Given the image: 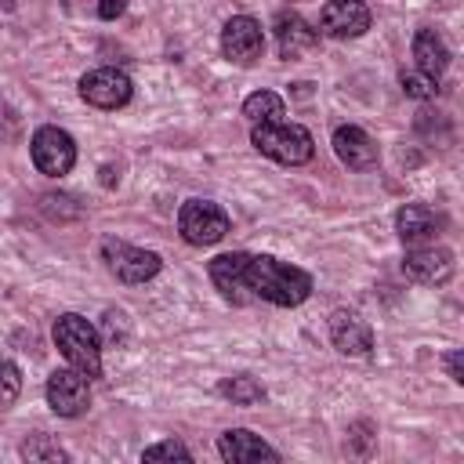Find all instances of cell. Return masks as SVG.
I'll return each mask as SVG.
<instances>
[{"label": "cell", "instance_id": "obj_1", "mask_svg": "<svg viewBox=\"0 0 464 464\" xmlns=\"http://www.w3.org/2000/svg\"><path fill=\"white\" fill-rule=\"evenodd\" d=\"M246 294L250 301H268L279 308H297L308 294H312V276L290 261L268 257V254H250L246 257V272H243Z\"/></svg>", "mask_w": 464, "mask_h": 464}, {"label": "cell", "instance_id": "obj_2", "mask_svg": "<svg viewBox=\"0 0 464 464\" xmlns=\"http://www.w3.org/2000/svg\"><path fill=\"white\" fill-rule=\"evenodd\" d=\"M250 145L276 160V163H286V167H301L312 160L315 152V141L312 134L301 127V123H286V120H276V123H254L250 130Z\"/></svg>", "mask_w": 464, "mask_h": 464}, {"label": "cell", "instance_id": "obj_3", "mask_svg": "<svg viewBox=\"0 0 464 464\" xmlns=\"http://www.w3.org/2000/svg\"><path fill=\"white\" fill-rule=\"evenodd\" d=\"M51 334H54V344L65 355L69 366L83 370L87 377H98L102 373V341H98V330L83 315H76V312L58 315Z\"/></svg>", "mask_w": 464, "mask_h": 464}, {"label": "cell", "instance_id": "obj_4", "mask_svg": "<svg viewBox=\"0 0 464 464\" xmlns=\"http://www.w3.org/2000/svg\"><path fill=\"white\" fill-rule=\"evenodd\" d=\"M178 228L181 239L192 246H214L218 239L228 236V214L214 199H188L178 210Z\"/></svg>", "mask_w": 464, "mask_h": 464}, {"label": "cell", "instance_id": "obj_5", "mask_svg": "<svg viewBox=\"0 0 464 464\" xmlns=\"http://www.w3.org/2000/svg\"><path fill=\"white\" fill-rule=\"evenodd\" d=\"M29 152H33L36 170L47 174V178H62L76 163V141H72V134L62 130V127H54V123L36 127V134L29 141Z\"/></svg>", "mask_w": 464, "mask_h": 464}, {"label": "cell", "instance_id": "obj_6", "mask_svg": "<svg viewBox=\"0 0 464 464\" xmlns=\"http://www.w3.org/2000/svg\"><path fill=\"white\" fill-rule=\"evenodd\" d=\"M102 257H105V268L120 283H130V286L152 279L160 272V265H163L156 250H141V246H130L123 239H105L102 243Z\"/></svg>", "mask_w": 464, "mask_h": 464}, {"label": "cell", "instance_id": "obj_7", "mask_svg": "<svg viewBox=\"0 0 464 464\" xmlns=\"http://www.w3.org/2000/svg\"><path fill=\"white\" fill-rule=\"evenodd\" d=\"M47 406L58 417H80V413H87V406H91V377L83 370H76V366L54 370L47 377Z\"/></svg>", "mask_w": 464, "mask_h": 464}, {"label": "cell", "instance_id": "obj_8", "mask_svg": "<svg viewBox=\"0 0 464 464\" xmlns=\"http://www.w3.org/2000/svg\"><path fill=\"white\" fill-rule=\"evenodd\" d=\"M265 51V29L250 14H236L221 29V54L236 65H254Z\"/></svg>", "mask_w": 464, "mask_h": 464}, {"label": "cell", "instance_id": "obj_9", "mask_svg": "<svg viewBox=\"0 0 464 464\" xmlns=\"http://www.w3.org/2000/svg\"><path fill=\"white\" fill-rule=\"evenodd\" d=\"M130 91H134L130 76L120 72V69H109V65L91 69V72L80 76V98L94 109H120V105L130 102Z\"/></svg>", "mask_w": 464, "mask_h": 464}, {"label": "cell", "instance_id": "obj_10", "mask_svg": "<svg viewBox=\"0 0 464 464\" xmlns=\"http://www.w3.org/2000/svg\"><path fill=\"white\" fill-rule=\"evenodd\" d=\"M457 261H453V250L450 246H435V243H417L413 250H406L402 257V272L413 279V283H424V286H439L453 276Z\"/></svg>", "mask_w": 464, "mask_h": 464}, {"label": "cell", "instance_id": "obj_11", "mask_svg": "<svg viewBox=\"0 0 464 464\" xmlns=\"http://www.w3.org/2000/svg\"><path fill=\"white\" fill-rule=\"evenodd\" d=\"M370 29V7L362 0H330L319 11V33L334 40H352Z\"/></svg>", "mask_w": 464, "mask_h": 464}, {"label": "cell", "instance_id": "obj_12", "mask_svg": "<svg viewBox=\"0 0 464 464\" xmlns=\"http://www.w3.org/2000/svg\"><path fill=\"white\" fill-rule=\"evenodd\" d=\"M246 257H250L246 250H232V254H218V257L207 265V272H210L214 286H218V290H221V297H225V301H232V304H246V301H250L246 283H243Z\"/></svg>", "mask_w": 464, "mask_h": 464}, {"label": "cell", "instance_id": "obj_13", "mask_svg": "<svg viewBox=\"0 0 464 464\" xmlns=\"http://www.w3.org/2000/svg\"><path fill=\"white\" fill-rule=\"evenodd\" d=\"M330 341L341 355H366L373 348V330L355 312L337 308V312H330Z\"/></svg>", "mask_w": 464, "mask_h": 464}, {"label": "cell", "instance_id": "obj_14", "mask_svg": "<svg viewBox=\"0 0 464 464\" xmlns=\"http://www.w3.org/2000/svg\"><path fill=\"white\" fill-rule=\"evenodd\" d=\"M334 152H337V160H341L348 170H370V167L377 163V145H373V138H370L362 127H355V123H344V127L334 130Z\"/></svg>", "mask_w": 464, "mask_h": 464}, {"label": "cell", "instance_id": "obj_15", "mask_svg": "<svg viewBox=\"0 0 464 464\" xmlns=\"http://www.w3.org/2000/svg\"><path fill=\"white\" fill-rule=\"evenodd\" d=\"M218 453L228 460V464H254V460H279V453L254 431L246 428H228L221 431L218 439Z\"/></svg>", "mask_w": 464, "mask_h": 464}, {"label": "cell", "instance_id": "obj_16", "mask_svg": "<svg viewBox=\"0 0 464 464\" xmlns=\"http://www.w3.org/2000/svg\"><path fill=\"white\" fill-rule=\"evenodd\" d=\"M272 29H276L279 58H297V54L312 51V47H315V40H319V33H315V29H312L297 11H279V14H276V22H272Z\"/></svg>", "mask_w": 464, "mask_h": 464}, {"label": "cell", "instance_id": "obj_17", "mask_svg": "<svg viewBox=\"0 0 464 464\" xmlns=\"http://www.w3.org/2000/svg\"><path fill=\"white\" fill-rule=\"evenodd\" d=\"M413 58H417V72L439 80L450 65V47L435 29H417L413 33Z\"/></svg>", "mask_w": 464, "mask_h": 464}, {"label": "cell", "instance_id": "obj_18", "mask_svg": "<svg viewBox=\"0 0 464 464\" xmlns=\"http://www.w3.org/2000/svg\"><path fill=\"white\" fill-rule=\"evenodd\" d=\"M435 228H439V218H435L431 207H424V203H406V207H399V214H395V232H399V239L410 243V246L428 243V239L435 236Z\"/></svg>", "mask_w": 464, "mask_h": 464}, {"label": "cell", "instance_id": "obj_19", "mask_svg": "<svg viewBox=\"0 0 464 464\" xmlns=\"http://www.w3.org/2000/svg\"><path fill=\"white\" fill-rule=\"evenodd\" d=\"M243 116H246L250 123H276V120L286 116V105H283V98H279L276 91H254V94L243 102Z\"/></svg>", "mask_w": 464, "mask_h": 464}, {"label": "cell", "instance_id": "obj_20", "mask_svg": "<svg viewBox=\"0 0 464 464\" xmlns=\"http://www.w3.org/2000/svg\"><path fill=\"white\" fill-rule=\"evenodd\" d=\"M221 395L232 399L236 406H254L265 399V388L254 377H232V381H221Z\"/></svg>", "mask_w": 464, "mask_h": 464}, {"label": "cell", "instance_id": "obj_21", "mask_svg": "<svg viewBox=\"0 0 464 464\" xmlns=\"http://www.w3.org/2000/svg\"><path fill=\"white\" fill-rule=\"evenodd\" d=\"M18 392H22V370L14 362H0V417L18 402Z\"/></svg>", "mask_w": 464, "mask_h": 464}, {"label": "cell", "instance_id": "obj_22", "mask_svg": "<svg viewBox=\"0 0 464 464\" xmlns=\"http://www.w3.org/2000/svg\"><path fill=\"white\" fill-rule=\"evenodd\" d=\"M22 457L25 460H65V450L58 442H51L47 435H33L22 442Z\"/></svg>", "mask_w": 464, "mask_h": 464}, {"label": "cell", "instance_id": "obj_23", "mask_svg": "<svg viewBox=\"0 0 464 464\" xmlns=\"http://www.w3.org/2000/svg\"><path fill=\"white\" fill-rule=\"evenodd\" d=\"M141 460H192V453H188L181 442L167 439V442H156V446H149V450L141 453Z\"/></svg>", "mask_w": 464, "mask_h": 464}, {"label": "cell", "instance_id": "obj_24", "mask_svg": "<svg viewBox=\"0 0 464 464\" xmlns=\"http://www.w3.org/2000/svg\"><path fill=\"white\" fill-rule=\"evenodd\" d=\"M439 80H431V76H424V72H402V91L410 94V98H435V87Z\"/></svg>", "mask_w": 464, "mask_h": 464}, {"label": "cell", "instance_id": "obj_25", "mask_svg": "<svg viewBox=\"0 0 464 464\" xmlns=\"http://www.w3.org/2000/svg\"><path fill=\"white\" fill-rule=\"evenodd\" d=\"M446 370H450V377H453L457 384L464 381V352H460V348H453V352L446 355Z\"/></svg>", "mask_w": 464, "mask_h": 464}, {"label": "cell", "instance_id": "obj_26", "mask_svg": "<svg viewBox=\"0 0 464 464\" xmlns=\"http://www.w3.org/2000/svg\"><path fill=\"white\" fill-rule=\"evenodd\" d=\"M120 11H123V0H102V7H98L102 18H116Z\"/></svg>", "mask_w": 464, "mask_h": 464}]
</instances>
